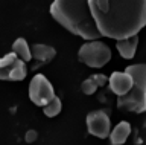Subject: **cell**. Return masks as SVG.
I'll return each instance as SVG.
<instances>
[{"label":"cell","instance_id":"cell-1","mask_svg":"<svg viewBox=\"0 0 146 145\" xmlns=\"http://www.w3.org/2000/svg\"><path fill=\"white\" fill-rule=\"evenodd\" d=\"M102 37L117 41L135 37L146 26V0H88Z\"/></svg>","mask_w":146,"mask_h":145},{"label":"cell","instance_id":"cell-2","mask_svg":"<svg viewBox=\"0 0 146 145\" xmlns=\"http://www.w3.org/2000/svg\"><path fill=\"white\" fill-rule=\"evenodd\" d=\"M50 14L56 23L73 35L90 41L102 37L87 0H55L50 6Z\"/></svg>","mask_w":146,"mask_h":145},{"label":"cell","instance_id":"cell-13","mask_svg":"<svg viewBox=\"0 0 146 145\" xmlns=\"http://www.w3.org/2000/svg\"><path fill=\"white\" fill-rule=\"evenodd\" d=\"M26 75H27L26 63L21 61L20 58H17L15 64H14V69L11 72V76H9V81H21L26 78Z\"/></svg>","mask_w":146,"mask_h":145},{"label":"cell","instance_id":"cell-14","mask_svg":"<svg viewBox=\"0 0 146 145\" xmlns=\"http://www.w3.org/2000/svg\"><path fill=\"white\" fill-rule=\"evenodd\" d=\"M61 110H62V102H61V99H59L58 96H55L52 101H50L47 106L43 108L44 115L47 116V118H55V116H58L59 113H61Z\"/></svg>","mask_w":146,"mask_h":145},{"label":"cell","instance_id":"cell-17","mask_svg":"<svg viewBox=\"0 0 146 145\" xmlns=\"http://www.w3.org/2000/svg\"><path fill=\"white\" fill-rule=\"evenodd\" d=\"M38 139V133H36V130H27L26 134H25V140L27 144H32L35 142V140Z\"/></svg>","mask_w":146,"mask_h":145},{"label":"cell","instance_id":"cell-7","mask_svg":"<svg viewBox=\"0 0 146 145\" xmlns=\"http://www.w3.org/2000/svg\"><path fill=\"white\" fill-rule=\"evenodd\" d=\"M108 83H110V90L113 93H116L117 98H122L131 92L134 81H132L131 75L128 72H113Z\"/></svg>","mask_w":146,"mask_h":145},{"label":"cell","instance_id":"cell-11","mask_svg":"<svg viewBox=\"0 0 146 145\" xmlns=\"http://www.w3.org/2000/svg\"><path fill=\"white\" fill-rule=\"evenodd\" d=\"M17 58L18 57L14 52H9L0 58V80L2 81H9V76H11V72L14 69Z\"/></svg>","mask_w":146,"mask_h":145},{"label":"cell","instance_id":"cell-9","mask_svg":"<svg viewBox=\"0 0 146 145\" xmlns=\"http://www.w3.org/2000/svg\"><path fill=\"white\" fill-rule=\"evenodd\" d=\"M131 134V124L126 121H122L113 128L111 134H110V142L111 145H123L126 139Z\"/></svg>","mask_w":146,"mask_h":145},{"label":"cell","instance_id":"cell-3","mask_svg":"<svg viewBox=\"0 0 146 145\" xmlns=\"http://www.w3.org/2000/svg\"><path fill=\"white\" fill-rule=\"evenodd\" d=\"M125 72L131 75L134 84L128 95L117 98V107L125 112L143 113L146 112V64L139 63L128 66Z\"/></svg>","mask_w":146,"mask_h":145},{"label":"cell","instance_id":"cell-12","mask_svg":"<svg viewBox=\"0 0 146 145\" xmlns=\"http://www.w3.org/2000/svg\"><path fill=\"white\" fill-rule=\"evenodd\" d=\"M12 52L15 53V55L20 58L21 61H25V63L32 60V51H31L29 44H27V41H26L25 38H17L15 41H14Z\"/></svg>","mask_w":146,"mask_h":145},{"label":"cell","instance_id":"cell-4","mask_svg":"<svg viewBox=\"0 0 146 145\" xmlns=\"http://www.w3.org/2000/svg\"><path fill=\"white\" fill-rule=\"evenodd\" d=\"M78 58L81 63H84L88 67H104L107 63L111 60V49L108 44H105L100 40L96 41H88L85 44H82L78 52Z\"/></svg>","mask_w":146,"mask_h":145},{"label":"cell","instance_id":"cell-5","mask_svg":"<svg viewBox=\"0 0 146 145\" xmlns=\"http://www.w3.org/2000/svg\"><path fill=\"white\" fill-rule=\"evenodd\" d=\"M55 96H56V95H55L52 83H50L43 74H36L34 78L31 80L29 98H31V101L34 102L35 106L44 108Z\"/></svg>","mask_w":146,"mask_h":145},{"label":"cell","instance_id":"cell-15","mask_svg":"<svg viewBox=\"0 0 146 145\" xmlns=\"http://www.w3.org/2000/svg\"><path fill=\"white\" fill-rule=\"evenodd\" d=\"M99 86L96 84V81L91 78H87L85 81H82V84H81V90H82V93H85V95H93L96 90H98Z\"/></svg>","mask_w":146,"mask_h":145},{"label":"cell","instance_id":"cell-10","mask_svg":"<svg viewBox=\"0 0 146 145\" xmlns=\"http://www.w3.org/2000/svg\"><path fill=\"white\" fill-rule=\"evenodd\" d=\"M137 44H139V37H131L126 40H120V41L116 43L117 52L125 58V60H131L134 58L135 52H137Z\"/></svg>","mask_w":146,"mask_h":145},{"label":"cell","instance_id":"cell-16","mask_svg":"<svg viewBox=\"0 0 146 145\" xmlns=\"http://www.w3.org/2000/svg\"><path fill=\"white\" fill-rule=\"evenodd\" d=\"M91 78H93L94 81H96V84L99 86V87H102V86H105L110 81V78L108 76H105V75H102V74H96V75H91Z\"/></svg>","mask_w":146,"mask_h":145},{"label":"cell","instance_id":"cell-6","mask_svg":"<svg viewBox=\"0 0 146 145\" xmlns=\"http://www.w3.org/2000/svg\"><path fill=\"white\" fill-rule=\"evenodd\" d=\"M88 133L99 139H105L111 134V119L107 110H93L87 115Z\"/></svg>","mask_w":146,"mask_h":145},{"label":"cell","instance_id":"cell-8","mask_svg":"<svg viewBox=\"0 0 146 145\" xmlns=\"http://www.w3.org/2000/svg\"><path fill=\"white\" fill-rule=\"evenodd\" d=\"M31 51H32V58H35L40 63H49L56 57V49L49 46V44H43V43L32 44Z\"/></svg>","mask_w":146,"mask_h":145}]
</instances>
